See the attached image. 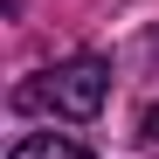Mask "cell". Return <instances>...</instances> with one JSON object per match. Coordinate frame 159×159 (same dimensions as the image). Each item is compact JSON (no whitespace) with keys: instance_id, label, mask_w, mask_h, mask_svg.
Masks as SVG:
<instances>
[{"instance_id":"obj_2","label":"cell","mask_w":159,"mask_h":159,"mask_svg":"<svg viewBox=\"0 0 159 159\" xmlns=\"http://www.w3.org/2000/svg\"><path fill=\"white\" fill-rule=\"evenodd\" d=\"M7 159H90L76 139H56V131H35V139H21Z\"/></svg>"},{"instance_id":"obj_3","label":"cell","mask_w":159,"mask_h":159,"mask_svg":"<svg viewBox=\"0 0 159 159\" xmlns=\"http://www.w3.org/2000/svg\"><path fill=\"white\" fill-rule=\"evenodd\" d=\"M145 139L159 145V104H152V111H145Z\"/></svg>"},{"instance_id":"obj_1","label":"cell","mask_w":159,"mask_h":159,"mask_svg":"<svg viewBox=\"0 0 159 159\" xmlns=\"http://www.w3.org/2000/svg\"><path fill=\"white\" fill-rule=\"evenodd\" d=\"M104 90H111V69H104L97 56H76V62H62V69H48L42 83H28L21 90V111H56V118H97L104 111Z\"/></svg>"}]
</instances>
